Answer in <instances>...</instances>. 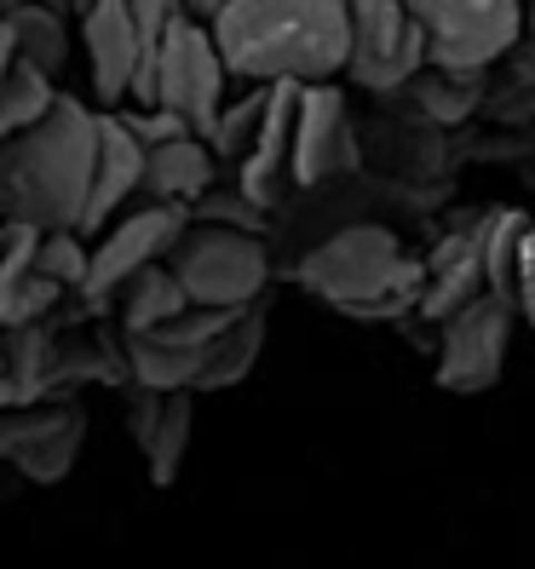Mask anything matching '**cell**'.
I'll return each mask as SVG.
<instances>
[{"mask_svg": "<svg viewBox=\"0 0 535 569\" xmlns=\"http://www.w3.org/2000/svg\"><path fill=\"white\" fill-rule=\"evenodd\" d=\"M0 23L12 29V47L23 63H36L41 76H63L70 70V52H76V36H70V18L63 7H7Z\"/></svg>", "mask_w": 535, "mask_h": 569, "instance_id": "cell-17", "label": "cell"}, {"mask_svg": "<svg viewBox=\"0 0 535 569\" xmlns=\"http://www.w3.org/2000/svg\"><path fill=\"white\" fill-rule=\"evenodd\" d=\"M357 167V121L334 81L299 87L294 110V190H317Z\"/></svg>", "mask_w": 535, "mask_h": 569, "instance_id": "cell-10", "label": "cell"}, {"mask_svg": "<svg viewBox=\"0 0 535 569\" xmlns=\"http://www.w3.org/2000/svg\"><path fill=\"white\" fill-rule=\"evenodd\" d=\"M432 70L484 76L524 41V0H409Z\"/></svg>", "mask_w": 535, "mask_h": 569, "instance_id": "cell-5", "label": "cell"}, {"mask_svg": "<svg viewBox=\"0 0 535 569\" xmlns=\"http://www.w3.org/2000/svg\"><path fill=\"white\" fill-rule=\"evenodd\" d=\"M225 87H230V70H225L214 36L202 23L179 18L174 29H167L161 58H156V104L174 110L196 139H208V127L219 121L225 98H230Z\"/></svg>", "mask_w": 535, "mask_h": 569, "instance_id": "cell-7", "label": "cell"}, {"mask_svg": "<svg viewBox=\"0 0 535 569\" xmlns=\"http://www.w3.org/2000/svg\"><path fill=\"white\" fill-rule=\"evenodd\" d=\"M58 415H63V403H52V397L47 403H7L0 409V460H18Z\"/></svg>", "mask_w": 535, "mask_h": 569, "instance_id": "cell-28", "label": "cell"}, {"mask_svg": "<svg viewBox=\"0 0 535 569\" xmlns=\"http://www.w3.org/2000/svg\"><path fill=\"white\" fill-rule=\"evenodd\" d=\"M145 190V144L132 139V127L121 110H98L92 116V184H87V208H81V237H98L110 219L127 213V202Z\"/></svg>", "mask_w": 535, "mask_h": 569, "instance_id": "cell-11", "label": "cell"}, {"mask_svg": "<svg viewBox=\"0 0 535 569\" xmlns=\"http://www.w3.org/2000/svg\"><path fill=\"white\" fill-rule=\"evenodd\" d=\"M415 92V104L432 116V121H466L478 110V76H460V70H426L409 81Z\"/></svg>", "mask_w": 535, "mask_h": 569, "instance_id": "cell-25", "label": "cell"}, {"mask_svg": "<svg viewBox=\"0 0 535 569\" xmlns=\"http://www.w3.org/2000/svg\"><path fill=\"white\" fill-rule=\"evenodd\" d=\"M219 184V156L208 150V139L179 132L167 144L145 150V202H167V208H196L202 196Z\"/></svg>", "mask_w": 535, "mask_h": 569, "instance_id": "cell-14", "label": "cell"}, {"mask_svg": "<svg viewBox=\"0 0 535 569\" xmlns=\"http://www.w3.org/2000/svg\"><path fill=\"white\" fill-rule=\"evenodd\" d=\"M190 219H202V224H225V230H248V237H265V208H254L248 196L237 184H214L202 202L190 208Z\"/></svg>", "mask_w": 535, "mask_h": 569, "instance_id": "cell-27", "label": "cell"}, {"mask_svg": "<svg viewBox=\"0 0 535 569\" xmlns=\"http://www.w3.org/2000/svg\"><path fill=\"white\" fill-rule=\"evenodd\" d=\"M81 18V58L98 104H127L132 81H139V23H132V0H92L76 12Z\"/></svg>", "mask_w": 535, "mask_h": 569, "instance_id": "cell-13", "label": "cell"}, {"mask_svg": "<svg viewBox=\"0 0 535 569\" xmlns=\"http://www.w3.org/2000/svg\"><path fill=\"white\" fill-rule=\"evenodd\" d=\"M12 58H18V47H12V29L0 23V81H7V70H12Z\"/></svg>", "mask_w": 535, "mask_h": 569, "instance_id": "cell-30", "label": "cell"}, {"mask_svg": "<svg viewBox=\"0 0 535 569\" xmlns=\"http://www.w3.org/2000/svg\"><path fill=\"white\" fill-rule=\"evenodd\" d=\"M513 311L524 328H535V230L524 242V259H518V282H513Z\"/></svg>", "mask_w": 535, "mask_h": 569, "instance_id": "cell-29", "label": "cell"}, {"mask_svg": "<svg viewBox=\"0 0 535 569\" xmlns=\"http://www.w3.org/2000/svg\"><path fill=\"white\" fill-rule=\"evenodd\" d=\"M294 110H299V87L277 81L271 98H265V121L254 132V144L237 161V190L265 213H277L294 196Z\"/></svg>", "mask_w": 535, "mask_h": 569, "instance_id": "cell-12", "label": "cell"}, {"mask_svg": "<svg viewBox=\"0 0 535 569\" xmlns=\"http://www.w3.org/2000/svg\"><path fill=\"white\" fill-rule=\"evenodd\" d=\"M265 98H271V87H259V81H248V92L237 98V104L225 98L219 121L208 127V150H214L219 161H242V156H248L254 132H259V121H265Z\"/></svg>", "mask_w": 535, "mask_h": 569, "instance_id": "cell-24", "label": "cell"}, {"mask_svg": "<svg viewBox=\"0 0 535 569\" xmlns=\"http://www.w3.org/2000/svg\"><path fill=\"white\" fill-rule=\"evenodd\" d=\"M535 219L524 208H495L478 219V259H484V282L489 293H501L513 306V282H518V259H524V242H529Z\"/></svg>", "mask_w": 535, "mask_h": 569, "instance_id": "cell-19", "label": "cell"}, {"mask_svg": "<svg viewBox=\"0 0 535 569\" xmlns=\"http://www.w3.org/2000/svg\"><path fill=\"white\" fill-rule=\"evenodd\" d=\"M87 253H92V242L81 230H41L36 237V271L52 277L58 288H81L87 282Z\"/></svg>", "mask_w": 535, "mask_h": 569, "instance_id": "cell-26", "label": "cell"}, {"mask_svg": "<svg viewBox=\"0 0 535 569\" xmlns=\"http://www.w3.org/2000/svg\"><path fill=\"white\" fill-rule=\"evenodd\" d=\"M265 351V306H248L225 322V333L202 351V375H196V397L202 391H225V386H242L254 375V362Z\"/></svg>", "mask_w": 535, "mask_h": 569, "instance_id": "cell-16", "label": "cell"}, {"mask_svg": "<svg viewBox=\"0 0 535 569\" xmlns=\"http://www.w3.org/2000/svg\"><path fill=\"white\" fill-rule=\"evenodd\" d=\"M92 116L81 98L58 92L52 110L0 139V219L29 230H76L92 184Z\"/></svg>", "mask_w": 535, "mask_h": 569, "instance_id": "cell-2", "label": "cell"}, {"mask_svg": "<svg viewBox=\"0 0 535 569\" xmlns=\"http://www.w3.org/2000/svg\"><path fill=\"white\" fill-rule=\"evenodd\" d=\"M513 328H518V311L501 293H478L473 306H460L438 340V386L455 397L495 391L501 375H507Z\"/></svg>", "mask_w": 535, "mask_h": 569, "instance_id": "cell-8", "label": "cell"}, {"mask_svg": "<svg viewBox=\"0 0 535 569\" xmlns=\"http://www.w3.org/2000/svg\"><path fill=\"white\" fill-rule=\"evenodd\" d=\"M190 431H196V391H167V397H161V415H156V426H150V438L139 443L145 478H150L156 489H167V483L179 478V466H185V455H190Z\"/></svg>", "mask_w": 535, "mask_h": 569, "instance_id": "cell-20", "label": "cell"}, {"mask_svg": "<svg viewBox=\"0 0 535 569\" xmlns=\"http://www.w3.org/2000/svg\"><path fill=\"white\" fill-rule=\"evenodd\" d=\"M190 224V208H167V202H145L121 219H110L105 230L92 237V253H87V282L76 288L81 299H116L139 271L167 259V248L179 242V230Z\"/></svg>", "mask_w": 535, "mask_h": 569, "instance_id": "cell-9", "label": "cell"}, {"mask_svg": "<svg viewBox=\"0 0 535 569\" xmlns=\"http://www.w3.org/2000/svg\"><path fill=\"white\" fill-rule=\"evenodd\" d=\"M116 299H121V333H150V328H161L167 317H179L190 306L179 277L167 271V259L150 264V271H139Z\"/></svg>", "mask_w": 535, "mask_h": 569, "instance_id": "cell-22", "label": "cell"}, {"mask_svg": "<svg viewBox=\"0 0 535 569\" xmlns=\"http://www.w3.org/2000/svg\"><path fill=\"white\" fill-rule=\"evenodd\" d=\"M0 375H7V368H0Z\"/></svg>", "mask_w": 535, "mask_h": 569, "instance_id": "cell-31", "label": "cell"}, {"mask_svg": "<svg viewBox=\"0 0 535 569\" xmlns=\"http://www.w3.org/2000/svg\"><path fill=\"white\" fill-rule=\"evenodd\" d=\"M121 368H127V386H145V391H196L202 351L161 346V340H150V333H121Z\"/></svg>", "mask_w": 535, "mask_h": 569, "instance_id": "cell-18", "label": "cell"}, {"mask_svg": "<svg viewBox=\"0 0 535 569\" xmlns=\"http://www.w3.org/2000/svg\"><path fill=\"white\" fill-rule=\"evenodd\" d=\"M294 277L346 317H397L420 299V264L404 253L397 230L375 219L340 224L334 237H323L294 264Z\"/></svg>", "mask_w": 535, "mask_h": 569, "instance_id": "cell-3", "label": "cell"}, {"mask_svg": "<svg viewBox=\"0 0 535 569\" xmlns=\"http://www.w3.org/2000/svg\"><path fill=\"white\" fill-rule=\"evenodd\" d=\"M208 36L237 81L311 87L346 70V0H225Z\"/></svg>", "mask_w": 535, "mask_h": 569, "instance_id": "cell-1", "label": "cell"}, {"mask_svg": "<svg viewBox=\"0 0 535 569\" xmlns=\"http://www.w3.org/2000/svg\"><path fill=\"white\" fill-rule=\"evenodd\" d=\"M52 98H58V81L41 76L36 63L12 58L7 81H0V139H12V132H23V127H36V121L52 110Z\"/></svg>", "mask_w": 535, "mask_h": 569, "instance_id": "cell-23", "label": "cell"}, {"mask_svg": "<svg viewBox=\"0 0 535 569\" xmlns=\"http://www.w3.org/2000/svg\"><path fill=\"white\" fill-rule=\"evenodd\" d=\"M478 293H489L484 259H478V237H473V230H460V237L438 242V253L420 264V299H415V311L426 322H449L460 306H473Z\"/></svg>", "mask_w": 535, "mask_h": 569, "instance_id": "cell-15", "label": "cell"}, {"mask_svg": "<svg viewBox=\"0 0 535 569\" xmlns=\"http://www.w3.org/2000/svg\"><path fill=\"white\" fill-rule=\"evenodd\" d=\"M346 76L363 92H404L426 70V36L409 0H346Z\"/></svg>", "mask_w": 535, "mask_h": 569, "instance_id": "cell-6", "label": "cell"}, {"mask_svg": "<svg viewBox=\"0 0 535 569\" xmlns=\"http://www.w3.org/2000/svg\"><path fill=\"white\" fill-rule=\"evenodd\" d=\"M167 271L179 277L190 306L248 311L265 299V282H271V248H265V237H248V230L190 219L179 242L167 248Z\"/></svg>", "mask_w": 535, "mask_h": 569, "instance_id": "cell-4", "label": "cell"}, {"mask_svg": "<svg viewBox=\"0 0 535 569\" xmlns=\"http://www.w3.org/2000/svg\"><path fill=\"white\" fill-rule=\"evenodd\" d=\"M81 443H87V415L76 409V403H63V415L41 431L36 443H29L12 466L29 478V483H41V489H52V483H63L76 472V460H81Z\"/></svg>", "mask_w": 535, "mask_h": 569, "instance_id": "cell-21", "label": "cell"}]
</instances>
